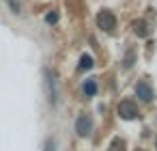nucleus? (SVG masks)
<instances>
[{"mask_svg":"<svg viewBox=\"0 0 157 151\" xmlns=\"http://www.w3.org/2000/svg\"><path fill=\"white\" fill-rule=\"evenodd\" d=\"M136 97H138L140 101H144V104H151V101H153V97H155V93H153L151 84L142 80V82H138V84H136Z\"/></svg>","mask_w":157,"mask_h":151,"instance_id":"5","label":"nucleus"},{"mask_svg":"<svg viewBox=\"0 0 157 151\" xmlns=\"http://www.w3.org/2000/svg\"><path fill=\"white\" fill-rule=\"evenodd\" d=\"M54 147H56V140L54 138H48L45 140V151H54Z\"/></svg>","mask_w":157,"mask_h":151,"instance_id":"12","label":"nucleus"},{"mask_svg":"<svg viewBox=\"0 0 157 151\" xmlns=\"http://www.w3.org/2000/svg\"><path fill=\"white\" fill-rule=\"evenodd\" d=\"M97 26L105 33H112L116 28V15L112 11H99L97 13Z\"/></svg>","mask_w":157,"mask_h":151,"instance_id":"3","label":"nucleus"},{"mask_svg":"<svg viewBox=\"0 0 157 151\" xmlns=\"http://www.w3.org/2000/svg\"><path fill=\"white\" fill-rule=\"evenodd\" d=\"M43 78H45V95H48V104H50V106H56V104H58V82H56V76H54V71L43 69Z\"/></svg>","mask_w":157,"mask_h":151,"instance_id":"1","label":"nucleus"},{"mask_svg":"<svg viewBox=\"0 0 157 151\" xmlns=\"http://www.w3.org/2000/svg\"><path fill=\"white\" fill-rule=\"evenodd\" d=\"M7 5H9L11 13H15V15H22V0H7Z\"/></svg>","mask_w":157,"mask_h":151,"instance_id":"9","label":"nucleus"},{"mask_svg":"<svg viewBox=\"0 0 157 151\" xmlns=\"http://www.w3.org/2000/svg\"><path fill=\"white\" fill-rule=\"evenodd\" d=\"M133 33L140 37V39H146L148 37V28H146V24L140 20V22H133Z\"/></svg>","mask_w":157,"mask_h":151,"instance_id":"8","label":"nucleus"},{"mask_svg":"<svg viewBox=\"0 0 157 151\" xmlns=\"http://www.w3.org/2000/svg\"><path fill=\"white\" fill-rule=\"evenodd\" d=\"M133 58H136V52H133V50H129V52H127V56H125V69H131Z\"/></svg>","mask_w":157,"mask_h":151,"instance_id":"10","label":"nucleus"},{"mask_svg":"<svg viewBox=\"0 0 157 151\" xmlns=\"http://www.w3.org/2000/svg\"><path fill=\"white\" fill-rule=\"evenodd\" d=\"M95 67V58L90 56V54H82L80 56V63H78V69L80 71H88V69H93Z\"/></svg>","mask_w":157,"mask_h":151,"instance_id":"7","label":"nucleus"},{"mask_svg":"<svg viewBox=\"0 0 157 151\" xmlns=\"http://www.w3.org/2000/svg\"><path fill=\"white\" fill-rule=\"evenodd\" d=\"M82 91H84V97H95V95H97V80H95V78L84 80Z\"/></svg>","mask_w":157,"mask_h":151,"instance_id":"6","label":"nucleus"},{"mask_svg":"<svg viewBox=\"0 0 157 151\" xmlns=\"http://www.w3.org/2000/svg\"><path fill=\"white\" fill-rule=\"evenodd\" d=\"M116 110H118V117L125 119V121H131V119H136V117L140 114V112H138V104H136L133 99H123Z\"/></svg>","mask_w":157,"mask_h":151,"instance_id":"2","label":"nucleus"},{"mask_svg":"<svg viewBox=\"0 0 157 151\" xmlns=\"http://www.w3.org/2000/svg\"><path fill=\"white\" fill-rule=\"evenodd\" d=\"M56 22H58V13H56V11H50V13L45 15V24L52 26V24H56Z\"/></svg>","mask_w":157,"mask_h":151,"instance_id":"11","label":"nucleus"},{"mask_svg":"<svg viewBox=\"0 0 157 151\" xmlns=\"http://www.w3.org/2000/svg\"><path fill=\"white\" fill-rule=\"evenodd\" d=\"M75 132H78V136H82V138L90 136V132H93V121H90L88 114H80V117L75 119Z\"/></svg>","mask_w":157,"mask_h":151,"instance_id":"4","label":"nucleus"}]
</instances>
